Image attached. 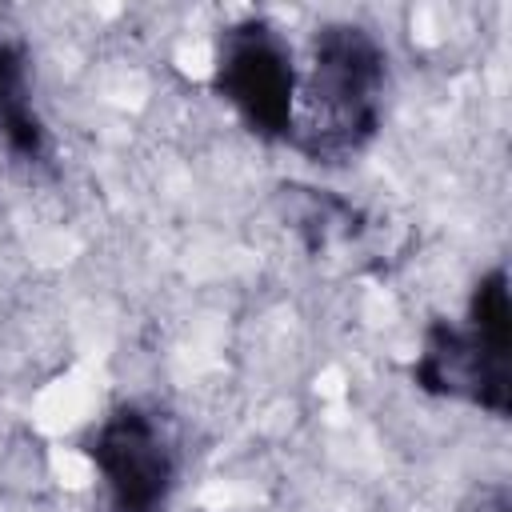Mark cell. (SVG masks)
<instances>
[{"label":"cell","instance_id":"cell-1","mask_svg":"<svg viewBox=\"0 0 512 512\" xmlns=\"http://www.w3.org/2000/svg\"><path fill=\"white\" fill-rule=\"evenodd\" d=\"M304 84H296V112L288 144L324 168L356 160L376 128L388 80V56L364 24L332 20L312 36Z\"/></svg>","mask_w":512,"mask_h":512},{"label":"cell","instance_id":"cell-2","mask_svg":"<svg viewBox=\"0 0 512 512\" xmlns=\"http://www.w3.org/2000/svg\"><path fill=\"white\" fill-rule=\"evenodd\" d=\"M508 348H512V308H508V272L492 268L472 300L468 324L432 320L412 364L416 388L432 396L468 400L492 416H508Z\"/></svg>","mask_w":512,"mask_h":512},{"label":"cell","instance_id":"cell-3","mask_svg":"<svg viewBox=\"0 0 512 512\" xmlns=\"http://www.w3.org/2000/svg\"><path fill=\"white\" fill-rule=\"evenodd\" d=\"M296 64L264 16H244L216 36V60H212V88L220 100L236 108L244 128L260 140H288L292 136V112H296Z\"/></svg>","mask_w":512,"mask_h":512},{"label":"cell","instance_id":"cell-4","mask_svg":"<svg viewBox=\"0 0 512 512\" xmlns=\"http://www.w3.org/2000/svg\"><path fill=\"white\" fill-rule=\"evenodd\" d=\"M88 460L104 484L108 512H164L176 488V448L156 412L144 404L112 408L92 440Z\"/></svg>","mask_w":512,"mask_h":512},{"label":"cell","instance_id":"cell-5","mask_svg":"<svg viewBox=\"0 0 512 512\" xmlns=\"http://www.w3.org/2000/svg\"><path fill=\"white\" fill-rule=\"evenodd\" d=\"M0 144L20 160H40L48 152V128L32 108L28 52L12 36H0Z\"/></svg>","mask_w":512,"mask_h":512},{"label":"cell","instance_id":"cell-6","mask_svg":"<svg viewBox=\"0 0 512 512\" xmlns=\"http://www.w3.org/2000/svg\"><path fill=\"white\" fill-rule=\"evenodd\" d=\"M508 508H512V500H508L504 484H480L464 504V512H508Z\"/></svg>","mask_w":512,"mask_h":512}]
</instances>
